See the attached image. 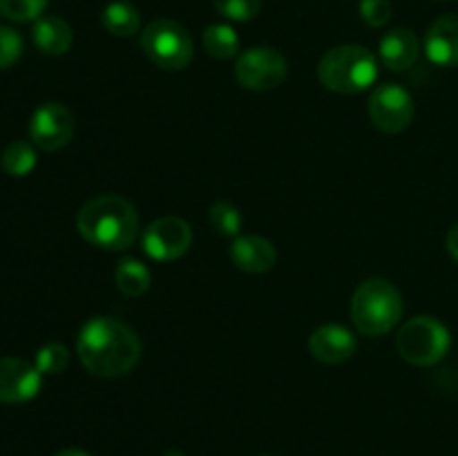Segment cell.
I'll return each mask as SVG.
<instances>
[{
  "label": "cell",
  "mask_w": 458,
  "mask_h": 456,
  "mask_svg": "<svg viewBox=\"0 0 458 456\" xmlns=\"http://www.w3.org/2000/svg\"><path fill=\"white\" fill-rule=\"evenodd\" d=\"M49 0H0V16L13 22H30L43 16Z\"/></svg>",
  "instance_id": "23"
},
{
  "label": "cell",
  "mask_w": 458,
  "mask_h": 456,
  "mask_svg": "<svg viewBox=\"0 0 458 456\" xmlns=\"http://www.w3.org/2000/svg\"><path fill=\"white\" fill-rule=\"evenodd\" d=\"M262 456H276V454H262Z\"/></svg>",
  "instance_id": "30"
},
{
  "label": "cell",
  "mask_w": 458,
  "mask_h": 456,
  "mask_svg": "<svg viewBox=\"0 0 458 456\" xmlns=\"http://www.w3.org/2000/svg\"><path fill=\"white\" fill-rule=\"evenodd\" d=\"M208 219L213 224L215 231L224 237H240L242 226H244V217H242L240 208L231 201H215L208 208Z\"/></svg>",
  "instance_id": "21"
},
{
  "label": "cell",
  "mask_w": 458,
  "mask_h": 456,
  "mask_svg": "<svg viewBox=\"0 0 458 456\" xmlns=\"http://www.w3.org/2000/svg\"><path fill=\"white\" fill-rule=\"evenodd\" d=\"M452 344L450 329L432 316L410 317L396 335L403 360L416 367H432L447 356Z\"/></svg>",
  "instance_id": "5"
},
{
  "label": "cell",
  "mask_w": 458,
  "mask_h": 456,
  "mask_svg": "<svg viewBox=\"0 0 458 456\" xmlns=\"http://www.w3.org/2000/svg\"><path fill=\"white\" fill-rule=\"evenodd\" d=\"M22 38L12 27L0 25V70H7L21 58Z\"/></svg>",
  "instance_id": "25"
},
{
  "label": "cell",
  "mask_w": 458,
  "mask_h": 456,
  "mask_svg": "<svg viewBox=\"0 0 458 456\" xmlns=\"http://www.w3.org/2000/svg\"><path fill=\"white\" fill-rule=\"evenodd\" d=\"M378 52L385 67L394 72H405L419 61L420 45L414 31L407 30V27H396L383 36Z\"/></svg>",
  "instance_id": "15"
},
{
  "label": "cell",
  "mask_w": 458,
  "mask_h": 456,
  "mask_svg": "<svg viewBox=\"0 0 458 456\" xmlns=\"http://www.w3.org/2000/svg\"><path fill=\"white\" fill-rule=\"evenodd\" d=\"M141 49L161 70H183L192 61V38L188 30L170 18L152 21L141 34Z\"/></svg>",
  "instance_id": "6"
},
{
  "label": "cell",
  "mask_w": 458,
  "mask_h": 456,
  "mask_svg": "<svg viewBox=\"0 0 458 456\" xmlns=\"http://www.w3.org/2000/svg\"><path fill=\"white\" fill-rule=\"evenodd\" d=\"M405 302L396 286L383 277L365 280L352 298V320L362 335L389 334L401 322Z\"/></svg>",
  "instance_id": "3"
},
{
  "label": "cell",
  "mask_w": 458,
  "mask_h": 456,
  "mask_svg": "<svg viewBox=\"0 0 458 456\" xmlns=\"http://www.w3.org/2000/svg\"><path fill=\"white\" fill-rule=\"evenodd\" d=\"M392 13L389 0H360V16L369 27H385L392 21Z\"/></svg>",
  "instance_id": "26"
},
{
  "label": "cell",
  "mask_w": 458,
  "mask_h": 456,
  "mask_svg": "<svg viewBox=\"0 0 458 456\" xmlns=\"http://www.w3.org/2000/svg\"><path fill=\"white\" fill-rule=\"evenodd\" d=\"M101 22L112 36L128 38L141 30V12L132 3L114 0V3L106 4V9L101 12Z\"/></svg>",
  "instance_id": "17"
},
{
  "label": "cell",
  "mask_w": 458,
  "mask_h": 456,
  "mask_svg": "<svg viewBox=\"0 0 458 456\" xmlns=\"http://www.w3.org/2000/svg\"><path fill=\"white\" fill-rule=\"evenodd\" d=\"M289 74V63L284 54L276 47H250L240 54L235 63V79L242 88L253 92H268L284 83Z\"/></svg>",
  "instance_id": "7"
},
{
  "label": "cell",
  "mask_w": 458,
  "mask_h": 456,
  "mask_svg": "<svg viewBox=\"0 0 458 456\" xmlns=\"http://www.w3.org/2000/svg\"><path fill=\"white\" fill-rule=\"evenodd\" d=\"M231 259L240 271L259 275V273L271 271L277 259V253L276 246L267 237L240 235L235 237L231 246Z\"/></svg>",
  "instance_id": "14"
},
{
  "label": "cell",
  "mask_w": 458,
  "mask_h": 456,
  "mask_svg": "<svg viewBox=\"0 0 458 456\" xmlns=\"http://www.w3.org/2000/svg\"><path fill=\"white\" fill-rule=\"evenodd\" d=\"M201 43H204V49L217 61H228V58L237 56L240 52V36L233 30L231 25H210L204 30V36H201Z\"/></svg>",
  "instance_id": "19"
},
{
  "label": "cell",
  "mask_w": 458,
  "mask_h": 456,
  "mask_svg": "<svg viewBox=\"0 0 458 456\" xmlns=\"http://www.w3.org/2000/svg\"><path fill=\"white\" fill-rule=\"evenodd\" d=\"M76 228L97 249L125 250L139 237V215L123 197L98 195L79 210Z\"/></svg>",
  "instance_id": "2"
},
{
  "label": "cell",
  "mask_w": 458,
  "mask_h": 456,
  "mask_svg": "<svg viewBox=\"0 0 458 456\" xmlns=\"http://www.w3.org/2000/svg\"><path fill=\"white\" fill-rule=\"evenodd\" d=\"M425 54L434 65H458V16L445 13L429 25L425 34Z\"/></svg>",
  "instance_id": "13"
},
{
  "label": "cell",
  "mask_w": 458,
  "mask_h": 456,
  "mask_svg": "<svg viewBox=\"0 0 458 456\" xmlns=\"http://www.w3.org/2000/svg\"><path fill=\"white\" fill-rule=\"evenodd\" d=\"M164 456H183V452H179V450H168Z\"/></svg>",
  "instance_id": "29"
},
{
  "label": "cell",
  "mask_w": 458,
  "mask_h": 456,
  "mask_svg": "<svg viewBox=\"0 0 458 456\" xmlns=\"http://www.w3.org/2000/svg\"><path fill=\"white\" fill-rule=\"evenodd\" d=\"M114 282L119 286V291L128 298H139V295L146 293L152 284V273L150 268L143 262L134 258L121 259L119 266L114 271Z\"/></svg>",
  "instance_id": "18"
},
{
  "label": "cell",
  "mask_w": 458,
  "mask_h": 456,
  "mask_svg": "<svg viewBox=\"0 0 458 456\" xmlns=\"http://www.w3.org/2000/svg\"><path fill=\"white\" fill-rule=\"evenodd\" d=\"M36 369L43 376H58L70 365V351L61 342H47L36 353Z\"/></svg>",
  "instance_id": "22"
},
{
  "label": "cell",
  "mask_w": 458,
  "mask_h": 456,
  "mask_svg": "<svg viewBox=\"0 0 458 456\" xmlns=\"http://www.w3.org/2000/svg\"><path fill=\"white\" fill-rule=\"evenodd\" d=\"M31 38L34 45L47 56H63L72 47V27L58 16H40L31 27Z\"/></svg>",
  "instance_id": "16"
},
{
  "label": "cell",
  "mask_w": 458,
  "mask_h": 456,
  "mask_svg": "<svg viewBox=\"0 0 458 456\" xmlns=\"http://www.w3.org/2000/svg\"><path fill=\"white\" fill-rule=\"evenodd\" d=\"M309 351L325 365H343L356 353V338L343 325H322L309 338Z\"/></svg>",
  "instance_id": "12"
},
{
  "label": "cell",
  "mask_w": 458,
  "mask_h": 456,
  "mask_svg": "<svg viewBox=\"0 0 458 456\" xmlns=\"http://www.w3.org/2000/svg\"><path fill=\"white\" fill-rule=\"evenodd\" d=\"M192 244V228L182 217H159L143 231L141 246L155 262H173L183 258Z\"/></svg>",
  "instance_id": "9"
},
{
  "label": "cell",
  "mask_w": 458,
  "mask_h": 456,
  "mask_svg": "<svg viewBox=\"0 0 458 456\" xmlns=\"http://www.w3.org/2000/svg\"><path fill=\"white\" fill-rule=\"evenodd\" d=\"M213 7L228 21L249 22L262 9V0H213Z\"/></svg>",
  "instance_id": "24"
},
{
  "label": "cell",
  "mask_w": 458,
  "mask_h": 456,
  "mask_svg": "<svg viewBox=\"0 0 458 456\" xmlns=\"http://www.w3.org/2000/svg\"><path fill=\"white\" fill-rule=\"evenodd\" d=\"M54 456H89V454H88V452H83V450H76V447H67V450L56 452Z\"/></svg>",
  "instance_id": "28"
},
{
  "label": "cell",
  "mask_w": 458,
  "mask_h": 456,
  "mask_svg": "<svg viewBox=\"0 0 458 456\" xmlns=\"http://www.w3.org/2000/svg\"><path fill=\"white\" fill-rule=\"evenodd\" d=\"M318 79L331 92H365L378 79V61L362 45H338L320 58Z\"/></svg>",
  "instance_id": "4"
},
{
  "label": "cell",
  "mask_w": 458,
  "mask_h": 456,
  "mask_svg": "<svg viewBox=\"0 0 458 456\" xmlns=\"http://www.w3.org/2000/svg\"><path fill=\"white\" fill-rule=\"evenodd\" d=\"M445 246H447V253H450L458 262V224H454V226L450 228V232H447Z\"/></svg>",
  "instance_id": "27"
},
{
  "label": "cell",
  "mask_w": 458,
  "mask_h": 456,
  "mask_svg": "<svg viewBox=\"0 0 458 456\" xmlns=\"http://www.w3.org/2000/svg\"><path fill=\"white\" fill-rule=\"evenodd\" d=\"M76 353L85 369L98 378L130 374L141 360V340L132 326L110 316H94L81 326Z\"/></svg>",
  "instance_id": "1"
},
{
  "label": "cell",
  "mask_w": 458,
  "mask_h": 456,
  "mask_svg": "<svg viewBox=\"0 0 458 456\" xmlns=\"http://www.w3.org/2000/svg\"><path fill=\"white\" fill-rule=\"evenodd\" d=\"M36 146L27 141H12L0 155V168L9 177H27L36 168Z\"/></svg>",
  "instance_id": "20"
},
{
  "label": "cell",
  "mask_w": 458,
  "mask_h": 456,
  "mask_svg": "<svg viewBox=\"0 0 458 456\" xmlns=\"http://www.w3.org/2000/svg\"><path fill=\"white\" fill-rule=\"evenodd\" d=\"M43 374L22 358H0V402L18 405L38 396Z\"/></svg>",
  "instance_id": "11"
},
{
  "label": "cell",
  "mask_w": 458,
  "mask_h": 456,
  "mask_svg": "<svg viewBox=\"0 0 458 456\" xmlns=\"http://www.w3.org/2000/svg\"><path fill=\"white\" fill-rule=\"evenodd\" d=\"M369 119L380 132L398 134L414 121V98L405 88L396 83H385L371 92L367 103Z\"/></svg>",
  "instance_id": "8"
},
{
  "label": "cell",
  "mask_w": 458,
  "mask_h": 456,
  "mask_svg": "<svg viewBox=\"0 0 458 456\" xmlns=\"http://www.w3.org/2000/svg\"><path fill=\"white\" fill-rule=\"evenodd\" d=\"M74 137V114L63 103L47 101L30 119V139L38 150L56 152Z\"/></svg>",
  "instance_id": "10"
}]
</instances>
